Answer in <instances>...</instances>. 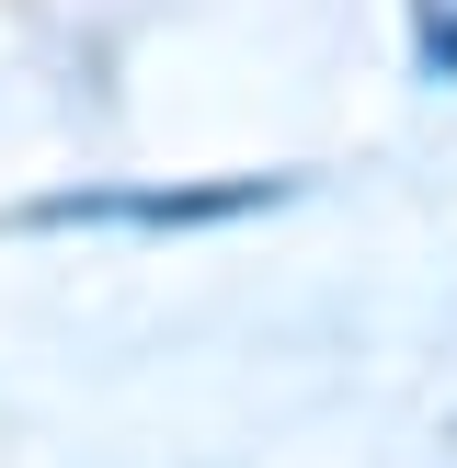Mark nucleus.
<instances>
[{
    "label": "nucleus",
    "mask_w": 457,
    "mask_h": 468,
    "mask_svg": "<svg viewBox=\"0 0 457 468\" xmlns=\"http://www.w3.org/2000/svg\"><path fill=\"white\" fill-rule=\"evenodd\" d=\"M411 35H423V69L457 80V0H411Z\"/></svg>",
    "instance_id": "obj_1"
}]
</instances>
